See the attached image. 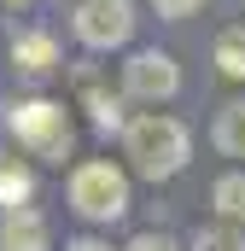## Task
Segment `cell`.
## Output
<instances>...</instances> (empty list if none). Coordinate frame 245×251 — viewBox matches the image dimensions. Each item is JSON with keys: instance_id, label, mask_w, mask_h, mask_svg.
<instances>
[{"instance_id": "obj_1", "label": "cell", "mask_w": 245, "mask_h": 251, "mask_svg": "<svg viewBox=\"0 0 245 251\" xmlns=\"http://www.w3.org/2000/svg\"><path fill=\"white\" fill-rule=\"evenodd\" d=\"M122 146H128V158L146 181H170L175 170H187V152H193L187 128L175 117H158V111H146L122 128Z\"/></svg>"}, {"instance_id": "obj_2", "label": "cell", "mask_w": 245, "mask_h": 251, "mask_svg": "<svg viewBox=\"0 0 245 251\" xmlns=\"http://www.w3.org/2000/svg\"><path fill=\"white\" fill-rule=\"evenodd\" d=\"M6 128L41 164H64L70 158V117H64V105H53V100H12L6 105Z\"/></svg>"}, {"instance_id": "obj_3", "label": "cell", "mask_w": 245, "mask_h": 251, "mask_svg": "<svg viewBox=\"0 0 245 251\" xmlns=\"http://www.w3.org/2000/svg\"><path fill=\"white\" fill-rule=\"evenodd\" d=\"M70 204H76V216H88V222H117L122 210H128V181H122V170H111V164H82V170L70 176Z\"/></svg>"}, {"instance_id": "obj_4", "label": "cell", "mask_w": 245, "mask_h": 251, "mask_svg": "<svg viewBox=\"0 0 245 251\" xmlns=\"http://www.w3.org/2000/svg\"><path fill=\"white\" fill-rule=\"evenodd\" d=\"M134 35V0H82L76 6V41L94 53H111Z\"/></svg>"}, {"instance_id": "obj_5", "label": "cell", "mask_w": 245, "mask_h": 251, "mask_svg": "<svg viewBox=\"0 0 245 251\" xmlns=\"http://www.w3.org/2000/svg\"><path fill=\"white\" fill-rule=\"evenodd\" d=\"M181 88V70H175V59L170 53H158V47H146V53H134V59L122 64V94L128 100H170Z\"/></svg>"}, {"instance_id": "obj_6", "label": "cell", "mask_w": 245, "mask_h": 251, "mask_svg": "<svg viewBox=\"0 0 245 251\" xmlns=\"http://www.w3.org/2000/svg\"><path fill=\"white\" fill-rule=\"evenodd\" d=\"M47 246V222L24 204V210H6V222H0V251H41Z\"/></svg>"}, {"instance_id": "obj_7", "label": "cell", "mask_w": 245, "mask_h": 251, "mask_svg": "<svg viewBox=\"0 0 245 251\" xmlns=\"http://www.w3.org/2000/svg\"><path fill=\"white\" fill-rule=\"evenodd\" d=\"M12 64H18L24 76H47V70L59 64L53 35H41V29H29V35H12Z\"/></svg>"}, {"instance_id": "obj_8", "label": "cell", "mask_w": 245, "mask_h": 251, "mask_svg": "<svg viewBox=\"0 0 245 251\" xmlns=\"http://www.w3.org/2000/svg\"><path fill=\"white\" fill-rule=\"evenodd\" d=\"M29 193H35V176H29L18 158H6V152H0V204H6V210H24V204H29Z\"/></svg>"}, {"instance_id": "obj_9", "label": "cell", "mask_w": 245, "mask_h": 251, "mask_svg": "<svg viewBox=\"0 0 245 251\" xmlns=\"http://www.w3.org/2000/svg\"><path fill=\"white\" fill-rule=\"evenodd\" d=\"M210 204L222 210V222H234V228H245V170H234V176H222V181L210 187Z\"/></svg>"}, {"instance_id": "obj_10", "label": "cell", "mask_w": 245, "mask_h": 251, "mask_svg": "<svg viewBox=\"0 0 245 251\" xmlns=\"http://www.w3.org/2000/svg\"><path fill=\"white\" fill-rule=\"evenodd\" d=\"M216 146H222L228 158H245V100L222 105V117H216Z\"/></svg>"}, {"instance_id": "obj_11", "label": "cell", "mask_w": 245, "mask_h": 251, "mask_svg": "<svg viewBox=\"0 0 245 251\" xmlns=\"http://www.w3.org/2000/svg\"><path fill=\"white\" fill-rule=\"evenodd\" d=\"M216 64H222V76L245 82V29H222L216 35Z\"/></svg>"}, {"instance_id": "obj_12", "label": "cell", "mask_w": 245, "mask_h": 251, "mask_svg": "<svg viewBox=\"0 0 245 251\" xmlns=\"http://www.w3.org/2000/svg\"><path fill=\"white\" fill-rule=\"evenodd\" d=\"M82 100H88L94 123L105 128V134H111V128H122V100H117V94H105V88H82Z\"/></svg>"}, {"instance_id": "obj_13", "label": "cell", "mask_w": 245, "mask_h": 251, "mask_svg": "<svg viewBox=\"0 0 245 251\" xmlns=\"http://www.w3.org/2000/svg\"><path fill=\"white\" fill-rule=\"evenodd\" d=\"M193 251H245V228H234V222H216V228H198V240H193Z\"/></svg>"}, {"instance_id": "obj_14", "label": "cell", "mask_w": 245, "mask_h": 251, "mask_svg": "<svg viewBox=\"0 0 245 251\" xmlns=\"http://www.w3.org/2000/svg\"><path fill=\"white\" fill-rule=\"evenodd\" d=\"M152 6H158V18H170V24H181V18H193V12H198L204 0H152Z\"/></svg>"}, {"instance_id": "obj_15", "label": "cell", "mask_w": 245, "mask_h": 251, "mask_svg": "<svg viewBox=\"0 0 245 251\" xmlns=\"http://www.w3.org/2000/svg\"><path fill=\"white\" fill-rule=\"evenodd\" d=\"M128 251H181V246H175L170 234H140V240H134Z\"/></svg>"}, {"instance_id": "obj_16", "label": "cell", "mask_w": 245, "mask_h": 251, "mask_svg": "<svg viewBox=\"0 0 245 251\" xmlns=\"http://www.w3.org/2000/svg\"><path fill=\"white\" fill-rule=\"evenodd\" d=\"M64 251H111V246H105V240H70Z\"/></svg>"}, {"instance_id": "obj_17", "label": "cell", "mask_w": 245, "mask_h": 251, "mask_svg": "<svg viewBox=\"0 0 245 251\" xmlns=\"http://www.w3.org/2000/svg\"><path fill=\"white\" fill-rule=\"evenodd\" d=\"M0 6H29V0H0Z\"/></svg>"}]
</instances>
